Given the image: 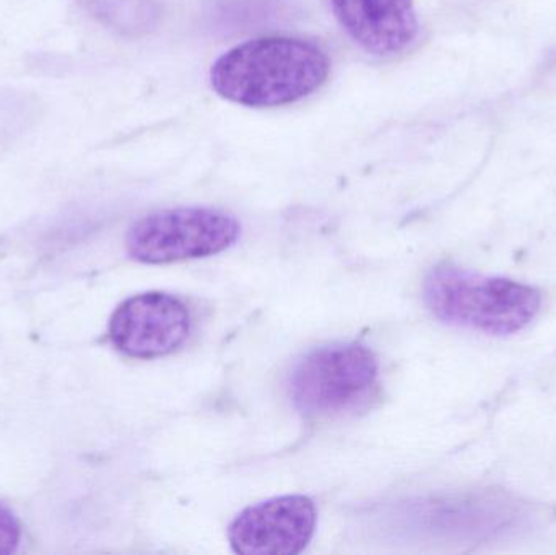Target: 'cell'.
I'll return each instance as SVG.
<instances>
[{
    "mask_svg": "<svg viewBox=\"0 0 556 555\" xmlns=\"http://www.w3.org/2000/svg\"><path fill=\"white\" fill-rule=\"evenodd\" d=\"M330 58L301 38L251 39L222 54L211 68V85L222 98L250 108L296 103L319 90L330 74Z\"/></svg>",
    "mask_w": 556,
    "mask_h": 555,
    "instance_id": "cell-1",
    "label": "cell"
},
{
    "mask_svg": "<svg viewBox=\"0 0 556 555\" xmlns=\"http://www.w3.org/2000/svg\"><path fill=\"white\" fill-rule=\"evenodd\" d=\"M425 302L446 325L492 336H508L528 328L542 306L535 287L443 263L428 273Z\"/></svg>",
    "mask_w": 556,
    "mask_h": 555,
    "instance_id": "cell-2",
    "label": "cell"
},
{
    "mask_svg": "<svg viewBox=\"0 0 556 555\" xmlns=\"http://www.w3.org/2000/svg\"><path fill=\"white\" fill-rule=\"evenodd\" d=\"M379 367L375 354L355 342L307 352L290 375L294 407L307 417L352 413L375 393Z\"/></svg>",
    "mask_w": 556,
    "mask_h": 555,
    "instance_id": "cell-3",
    "label": "cell"
},
{
    "mask_svg": "<svg viewBox=\"0 0 556 555\" xmlns=\"http://www.w3.org/2000/svg\"><path fill=\"white\" fill-rule=\"evenodd\" d=\"M241 224L217 209L178 207L137 220L126 237L127 253L146 264L214 256L237 243Z\"/></svg>",
    "mask_w": 556,
    "mask_h": 555,
    "instance_id": "cell-4",
    "label": "cell"
},
{
    "mask_svg": "<svg viewBox=\"0 0 556 555\" xmlns=\"http://www.w3.org/2000/svg\"><path fill=\"white\" fill-rule=\"evenodd\" d=\"M191 332L188 306L165 292L130 297L117 306L108 335L117 351L132 358H159L178 351Z\"/></svg>",
    "mask_w": 556,
    "mask_h": 555,
    "instance_id": "cell-5",
    "label": "cell"
},
{
    "mask_svg": "<svg viewBox=\"0 0 556 555\" xmlns=\"http://www.w3.org/2000/svg\"><path fill=\"white\" fill-rule=\"evenodd\" d=\"M317 525L316 504L306 495H281L244 508L228 528L231 550L243 555H296Z\"/></svg>",
    "mask_w": 556,
    "mask_h": 555,
    "instance_id": "cell-6",
    "label": "cell"
},
{
    "mask_svg": "<svg viewBox=\"0 0 556 555\" xmlns=\"http://www.w3.org/2000/svg\"><path fill=\"white\" fill-rule=\"evenodd\" d=\"M343 31L368 54L391 59L420 36L414 0H329Z\"/></svg>",
    "mask_w": 556,
    "mask_h": 555,
    "instance_id": "cell-7",
    "label": "cell"
},
{
    "mask_svg": "<svg viewBox=\"0 0 556 555\" xmlns=\"http://www.w3.org/2000/svg\"><path fill=\"white\" fill-rule=\"evenodd\" d=\"M20 538L22 530L15 514L0 502V555L15 553Z\"/></svg>",
    "mask_w": 556,
    "mask_h": 555,
    "instance_id": "cell-8",
    "label": "cell"
}]
</instances>
